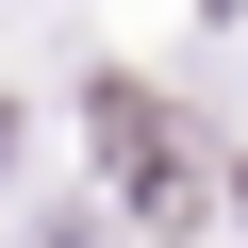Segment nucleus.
<instances>
[{"mask_svg":"<svg viewBox=\"0 0 248 248\" xmlns=\"http://www.w3.org/2000/svg\"><path fill=\"white\" fill-rule=\"evenodd\" d=\"M232 199H248V166H232Z\"/></svg>","mask_w":248,"mask_h":248,"instance_id":"nucleus-1","label":"nucleus"}]
</instances>
